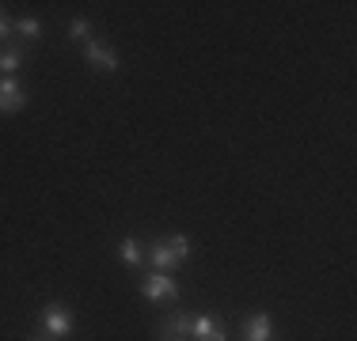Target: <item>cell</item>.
Masks as SVG:
<instances>
[{
  "label": "cell",
  "instance_id": "6da1fadb",
  "mask_svg": "<svg viewBox=\"0 0 357 341\" xmlns=\"http://www.w3.org/2000/svg\"><path fill=\"white\" fill-rule=\"evenodd\" d=\"M38 319H42V338H50V341H65L73 334V311L65 303H57V300L42 307Z\"/></svg>",
  "mask_w": 357,
  "mask_h": 341
},
{
  "label": "cell",
  "instance_id": "7a4b0ae2",
  "mask_svg": "<svg viewBox=\"0 0 357 341\" xmlns=\"http://www.w3.org/2000/svg\"><path fill=\"white\" fill-rule=\"evenodd\" d=\"M141 296H149V300H167V303H175V300H178V280L172 277V273L152 269V273H144V277H141Z\"/></svg>",
  "mask_w": 357,
  "mask_h": 341
},
{
  "label": "cell",
  "instance_id": "3957f363",
  "mask_svg": "<svg viewBox=\"0 0 357 341\" xmlns=\"http://www.w3.org/2000/svg\"><path fill=\"white\" fill-rule=\"evenodd\" d=\"M190 341H228L225 315H220V311H213V315H194V319H190Z\"/></svg>",
  "mask_w": 357,
  "mask_h": 341
},
{
  "label": "cell",
  "instance_id": "277c9868",
  "mask_svg": "<svg viewBox=\"0 0 357 341\" xmlns=\"http://www.w3.org/2000/svg\"><path fill=\"white\" fill-rule=\"evenodd\" d=\"M156 341H190V315L167 311L156 322Z\"/></svg>",
  "mask_w": 357,
  "mask_h": 341
},
{
  "label": "cell",
  "instance_id": "5b68a950",
  "mask_svg": "<svg viewBox=\"0 0 357 341\" xmlns=\"http://www.w3.org/2000/svg\"><path fill=\"white\" fill-rule=\"evenodd\" d=\"M84 61H88L91 68H99V72H118V68H122L118 54L107 46V42H99V38L84 42Z\"/></svg>",
  "mask_w": 357,
  "mask_h": 341
},
{
  "label": "cell",
  "instance_id": "8992f818",
  "mask_svg": "<svg viewBox=\"0 0 357 341\" xmlns=\"http://www.w3.org/2000/svg\"><path fill=\"white\" fill-rule=\"evenodd\" d=\"M27 106V91L15 76H0V114H15Z\"/></svg>",
  "mask_w": 357,
  "mask_h": 341
},
{
  "label": "cell",
  "instance_id": "52a82bcc",
  "mask_svg": "<svg viewBox=\"0 0 357 341\" xmlns=\"http://www.w3.org/2000/svg\"><path fill=\"white\" fill-rule=\"evenodd\" d=\"M23 54H27V42H23V38H4V42H0V76H15V72H20Z\"/></svg>",
  "mask_w": 357,
  "mask_h": 341
},
{
  "label": "cell",
  "instance_id": "ba28073f",
  "mask_svg": "<svg viewBox=\"0 0 357 341\" xmlns=\"http://www.w3.org/2000/svg\"><path fill=\"white\" fill-rule=\"evenodd\" d=\"M144 258H149L152 269H160V273H172L178 266L172 246H167V239H152V243H144Z\"/></svg>",
  "mask_w": 357,
  "mask_h": 341
},
{
  "label": "cell",
  "instance_id": "9c48e42d",
  "mask_svg": "<svg viewBox=\"0 0 357 341\" xmlns=\"http://www.w3.org/2000/svg\"><path fill=\"white\" fill-rule=\"evenodd\" d=\"M243 341H274V322L266 311H255L243 322Z\"/></svg>",
  "mask_w": 357,
  "mask_h": 341
},
{
  "label": "cell",
  "instance_id": "30bf717a",
  "mask_svg": "<svg viewBox=\"0 0 357 341\" xmlns=\"http://www.w3.org/2000/svg\"><path fill=\"white\" fill-rule=\"evenodd\" d=\"M118 258H122L126 262V266H141V262H144V243H141V239H122V243H118Z\"/></svg>",
  "mask_w": 357,
  "mask_h": 341
},
{
  "label": "cell",
  "instance_id": "8fae6325",
  "mask_svg": "<svg viewBox=\"0 0 357 341\" xmlns=\"http://www.w3.org/2000/svg\"><path fill=\"white\" fill-rule=\"evenodd\" d=\"M12 31L20 34L23 42H38V38H42V23L35 19V15H23V19H15Z\"/></svg>",
  "mask_w": 357,
  "mask_h": 341
},
{
  "label": "cell",
  "instance_id": "7c38bea8",
  "mask_svg": "<svg viewBox=\"0 0 357 341\" xmlns=\"http://www.w3.org/2000/svg\"><path fill=\"white\" fill-rule=\"evenodd\" d=\"M167 246H172V254H175L178 266H183V262L194 254V251H190V239H186V235H167Z\"/></svg>",
  "mask_w": 357,
  "mask_h": 341
},
{
  "label": "cell",
  "instance_id": "4fadbf2b",
  "mask_svg": "<svg viewBox=\"0 0 357 341\" xmlns=\"http://www.w3.org/2000/svg\"><path fill=\"white\" fill-rule=\"evenodd\" d=\"M69 38L80 42V46H84V42H91V23L88 19H73L69 23Z\"/></svg>",
  "mask_w": 357,
  "mask_h": 341
},
{
  "label": "cell",
  "instance_id": "5bb4252c",
  "mask_svg": "<svg viewBox=\"0 0 357 341\" xmlns=\"http://www.w3.org/2000/svg\"><path fill=\"white\" fill-rule=\"evenodd\" d=\"M4 38H12V19L4 15V8H0V42Z\"/></svg>",
  "mask_w": 357,
  "mask_h": 341
},
{
  "label": "cell",
  "instance_id": "9a60e30c",
  "mask_svg": "<svg viewBox=\"0 0 357 341\" xmlns=\"http://www.w3.org/2000/svg\"><path fill=\"white\" fill-rule=\"evenodd\" d=\"M31 341H50V338H42V334H35V338H31Z\"/></svg>",
  "mask_w": 357,
  "mask_h": 341
}]
</instances>
